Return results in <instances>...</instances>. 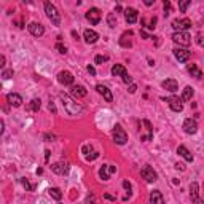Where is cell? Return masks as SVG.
Here are the masks:
<instances>
[{
  "label": "cell",
  "mask_w": 204,
  "mask_h": 204,
  "mask_svg": "<svg viewBox=\"0 0 204 204\" xmlns=\"http://www.w3.org/2000/svg\"><path fill=\"white\" fill-rule=\"evenodd\" d=\"M164 100L167 102V105L171 107L172 112H182V110H183V102H182L180 97H177V96H169V97H166Z\"/></svg>",
  "instance_id": "52a82bcc"
},
{
  "label": "cell",
  "mask_w": 204,
  "mask_h": 204,
  "mask_svg": "<svg viewBox=\"0 0 204 204\" xmlns=\"http://www.w3.org/2000/svg\"><path fill=\"white\" fill-rule=\"evenodd\" d=\"M128 70H126V67L123 65V64H115L113 67H112V75H115V77H118V75H123V74H126Z\"/></svg>",
  "instance_id": "d4e9b609"
},
{
  "label": "cell",
  "mask_w": 204,
  "mask_h": 204,
  "mask_svg": "<svg viewBox=\"0 0 204 204\" xmlns=\"http://www.w3.org/2000/svg\"><path fill=\"white\" fill-rule=\"evenodd\" d=\"M140 24H142V26H144L145 29H150V30H153V29L156 27V26H155V24H156V18H155V16H153L151 19L142 18V19H140Z\"/></svg>",
  "instance_id": "cb8c5ba5"
},
{
  "label": "cell",
  "mask_w": 204,
  "mask_h": 204,
  "mask_svg": "<svg viewBox=\"0 0 204 204\" xmlns=\"http://www.w3.org/2000/svg\"><path fill=\"white\" fill-rule=\"evenodd\" d=\"M161 86H163L166 91H169V93H176V91L179 89V83H177V80H174V78H166V80L161 83Z\"/></svg>",
  "instance_id": "e0dca14e"
},
{
  "label": "cell",
  "mask_w": 204,
  "mask_h": 204,
  "mask_svg": "<svg viewBox=\"0 0 204 204\" xmlns=\"http://www.w3.org/2000/svg\"><path fill=\"white\" fill-rule=\"evenodd\" d=\"M27 29H29V32L32 33L33 37H42L43 33H45V27L40 23H30L27 26Z\"/></svg>",
  "instance_id": "9a60e30c"
},
{
  "label": "cell",
  "mask_w": 204,
  "mask_h": 204,
  "mask_svg": "<svg viewBox=\"0 0 204 204\" xmlns=\"http://www.w3.org/2000/svg\"><path fill=\"white\" fill-rule=\"evenodd\" d=\"M49 110L53 112V113H56V107H54V104H53V102H49Z\"/></svg>",
  "instance_id": "db71d44e"
},
{
  "label": "cell",
  "mask_w": 204,
  "mask_h": 204,
  "mask_svg": "<svg viewBox=\"0 0 204 204\" xmlns=\"http://www.w3.org/2000/svg\"><path fill=\"white\" fill-rule=\"evenodd\" d=\"M174 56L179 62H186L190 58H191V51L188 49H182V48H176L174 49Z\"/></svg>",
  "instance_id": "4fadbf2b"
},
{
  "label": "cell",
  "mask_w": 204,
  "mask_h": 204,
  "mask_svg": "<svg viewBox=\"0 0 204 204\" xmlns=\"http://www.w3.org/2000/svg\"><path fill=\"white\" fill-rule=\"evenodd\" d=\"M150 204H164V198L160 190H153L150 193Z\"/></svg>",
  "instance_id": "44dd1931"
},
{
  "label": "cell",
  "mask_w": 204,
  "mask_h": 204,
  "mask_svg": "<svg viewBox=\"0 0 204 204\" xmlns=\"http://www.w3.org/2000/svg\"><path fill=\"white\" fill-rule=\"evenodd\" d=\"M176 167H177V169H182V171L185 169V167H183V164H180V163H177V164H176Z\"/></svg>",
  "instance_id": "9f6ffc18"
},
{
  "label": "cell",
  "mask_w": 204,
  "mask_h": 204,
  "mask_svg": "<svg viewBox=\"0 0 204 204\" xmlns=\"http://www.w3.org/2000/svg\"><path fill=\"white\" fill-rule=\"evenodd\" d=\"M148 65H151V67H153V65H155V61H151V59H148Z\"/></svg>",
  "instance_id": "680465c9"
},
{
  "label": "cell",
  "mask_w": 204,
  "mask_h": 204,
  "mask_svg": "<svg viewBox=\"0 0 204 204\" xmlns=\"http://www.w3.org/2000/svg\"><path fill=\"white\" fill-rule=\"evenodd\" d=\"M107 59H109L107 56H100V54H97V56L94 58V62H96V64H102V62H105Z\"/></svg>",
  "instance_id": "ab89813d"
},
{
  "label": "cell",
  "mask_w": 204,
  "mask_h": 204,
  "mask_svg": "<svg viewBox=\"0 0 204 204\" xmlns=\"http://www.w3.org/2000/svg\"><path fill=\"white\" fill-rule=\"evenodd\" d=\"M177 153H179V155L185 160V161H188V163H191L195 158H193V155H191V151L188 150V148H186L185 145H179V148H177Z\"/></svg>",
  "instance_id": "ffe728a7"
},
{
  "label": "cell",
  "mask_w": 204,
  "mask_h": 204,
  "mask_svg": "<svg viewBox=\"0 0 204 204\" xmlns=\"http://www.w3.org/2000/svg\"><path fill=\"white\" fill-rule=\"evenodd\" d=\"M0 89H2V84H0Z\"/></svg>",
  "instance_id": "91938a15"
},
{
  "label": "cell",
  "mask_w": 204,
  "mask_h": 204,
  "mask_svg": "<svg viewBox=\"0 0 204 204\" xmlns=\"http://www.w3.org/2000/svg\"><path fill=\"white\" fill-rule=\"evenodd\" d=\"M7 100L11 107H21L23 105V97L18 94V93H10L7 96Z\"/></svg>",
  "instance_id": "ac0fdd59"
},
{
  "label": "cell",
  "mask_w": 204,
  "mask_h": 204,
  "mask_svg": "<svg viewBox=\"0 0 204 204\" xmlns=\"http://www.w3.org/2000/svg\"><path fill=\"white\" fill-rule=\"evenodd\" d=\"M190 198L193 202H198L199 201V185L196 182H191L190 183Z\"/></svg>",
  "instance_id": "7402d4cb"
},
{
  "label": "cell",
  "mask_w": 204,
  "mask_h": 204,
  "mask_svg": "<svg viewBox=\"0 0 204 204\" xmlns=\"http://www.w3.org/2000/svg\"><path fill=\"white\" fill-rule=\"evenodd\" d=\"M99 177L104 180V182H107V180L110 179V172H109V166H107V164L102 166V167L99 169Z\"/></svg>",
  "instance_id": "f546056e"
},
{
  "label": "cell",
  "mask_w": 204,
  "mask_h": 204,
  "mask_svg": "<svg viewBox=\"0 0 204 204\" xmlns=\"http://www.w3.org/2000/svg\"><path fill=\"white\" fill-rule=\"evenodd\" d=\"M113 140L118 145H125L128 142V134H126V131L123 129L121 125H115V128H113Z\"/></svg>",
  "instance_id": "3957f363"
},
{
  "label": "cell",
  "mask_w": 204,
  "mask_h": 204,
  "mask_svg": "<svg viewBox=\"0 0 204 204\" xmlns=\"http://www.w3.org/2000/svg\"><path fill=\"white\" fill-rule=\"evenodd\" d=\"M74 80H75V77L69 70H61L58 74V81L61 84H64V86H70V84H74Z\"/></svg>",
  "instance_id": "ba28073f"
},
{
  "label": "cell",
  "mask_w": 204,
  "mask_h": 204,
  "mask_svg": "<svg viewBox=\"0 0 204 204\" xmlns=\"http://www.w3.org/2000/svg\"><path fill=\"white\" fill-rule=\"evenodd\" d=\"M56 49H58V53H61V54H65V53H67V46L62 45L61 42L56 43Z\"/></svg>",
  "instance_id": "e575fe53"
},
{
  "label": "cell",
  "mask_w": 204,
  "mask_h": 204,
  "mask_svg": "<svg viewBox=\"0 0 204 204\" xmlns=\"http://www.w3.org/2000/svg\"><path fill=\"white\" fill-rule=\"evenodd\" d=\"M86 204H96V196H94V193H89L88 196H86V201H84Z\"/></svg>",
  "instance_id": "f35d334b"
},
{
  "label": "cell",
  "mask_w": 204,
  "mask_h": 204,
  "mask_svg": "<svg viewBox=\"0 0 204 204\" xmlns=\"http://www.w3.org/2000/svg\"><path fill=\"white\" fill-rule=\"evenodd\" d=\"M49 155H51V151H49V150H45V161H46V163L49 161Z\"/></svg>",
  "instance_id": "f907efd6"
},
{
  "label": "cell",
  "mask_w": 204,
  "mask_h": 204,
  "mask_svg": "<svg viewBox=\"0 0 204 204\" xmlns=\"http://www.w3.org/2000/svg\"><path fill=\"white\" fill-rule=\"evenodd\" d=\"M48 195L53 198V199H56V201H61V198H62V191H61L59 188H56V186H53V188H48Z\"/></svg>",
  "instance_id": "83f0119b"
},
{
  "label": "cell",
  "mask_w": 204,
  "mask_h": 204,
  "mask_svg": "<svg viewBox=\"0 0 204 204\" xmlns=\"http://www.w3.org/2000/svg\"><path fill=\"white\" fill-rule=\"evenodd\" d=\"M140 35H142V37H144V38H145V40H148V38H151V37H150V35H148V33H147V32H145V30H140Z\"/></svg>",
  "instance_id": "681fc988"
},
{
  "label": "cell",
  "mask_w": 204,
  "mask_h": 204,
  "mask_svg": "<svg viewBox=\"0 0 204 204\" xmlns=\"http://www.w3.org/2000/svg\"><path fill=\"white\" fill-rule=\"evenodd\" d=\"M144 3H145L147 7H151L153 3H155V0H145V2H144Z\"/></svg>",
  "instance_id": "f5cc1de1"
},
{
  "label": "cell",
  "mask_w": 204,
  "mask_h": 204,
  "mask_svg": "<svg viewBox=\"0 0 204 204\" xmlns=\"http://www.w3.org/2000/svg\"><path fill=\"white\" fill-rule=\"evenodd\" d=\"M140 176H142V179H145V182H148V183H151V182H156L158 180V174H156V171L153 169L151 166H144L142 169H140Z\"/></svg>",
  "instance_id": "5b68a950"
},
{
  "label": "cell",
  "mask_w": 204,
  "mask_h": 204,
  "mask_svg": "<svg viewBox=\"0 0 204 204\" xmlns=\"http://www.w3.org/2000/svg\"><path fill=\"white\" fill-rule=\"evenodd\" d=\"M104 198H105V199H109V201H115V196H112V195H109V193H105V195H104Z\"/></svg>",
  "instance_id": "816d5d0a"
},
{
  "label": "cell",
  "mask_w": 204,
  "mask_h": 204,
  "mask_svg": "<svg viewBox=\"0 0 204 204\" xmlns=\"http://www.w3.org/2000/svg\"><path fill=\"white\" fill-rule=\"evenodd\" d=\"M5 56L3 54H0V69H3V67H5Z\"/></svg>",
  "instance_id": "7dc6e473"
},
{
  "label": "cell",
  "mask_w": 204,
  "mask_h": 204,
  "mask_svg": "<svg viewBox=\"0 0 204 204\" xmlns=\"http://www.w3.org/2000/svg\"><path fill=\"white\" fill-rule=\"evenodd\" d=\"M43 7H45V13H46V18L53 23L54 26H59L61 24V14H59V11H58V8L51 3V2H45L43 3Z\"/></svg>",
  "instance_id": "7a4b0ae2"
},
{
  "label": "cell",
  "mask_w": 204,
  "mask_h": 204,
  "mask_svg": "<svg viewBox=\"0 0 204 204\" xmlns=\"http://www.w3.org/2000/svg\"><path fill=\"white\" fill-rule=\"evenodd\" d=\"M72 37H74L75 40H78V33H77L75 30H72Z\"/></svg>",
  "instance_id": "11a10c76"
},
{
  "label": "cell",
  "mask_w": 204,
  "mask_h": 204,
  "mask_svg": "<svg viewBox=\"0 0 204 204\" xmlns=\"http://www.w3.org/2000/svg\"><path fill=\"white\" fill-rule=\"evenodd\" d=\"M142 123H144V126L147 128V131H148V134H153V126H151V123H150L148 120H144Z\"/></svg>",
  "instance_id": "60d3db41"
},
{
  "label": "cell",
  "mask_w": 204,
  "mask_h": 204,
  "mask_svg": "<svg viewBox=\"0 0 204 204\" xmlns=\"http://www.w3.org/2000/svg\"><path fill=\"white\" fill-rule=\"evenodd\" d=\"M128 35H132V30L125 32L123 35H121V38H120V45H121V46H125V48H131V46H132V42L128 38Z\"/></svg>",
  "instance_id": "484cf974"
},
{
  "label": "cell",
  "mask_w": 204,
  "mask_h": 204,
  "mask_svg": "<svg viewBox=\"0 0 204 204\" xmlns=\"http://www.w3.org/2000/svg\"><path fill=\"white\" fill-rule=\"evenodd\" d=\"M96 89H97V93L102 96V97H104L107 102H112L113 100V96H112V91L105 86V84H97V86H96Z\"/></svg>",
  "instance_id": "d6986e66"
},
{
  "label": "cell",
  "mask_w": 204,
  "mask_h": 204,
  "mask_svg": "<svg viewBox=\"0 0 204 204\" xmlns=\"http://www.w3.org/2000/svg\"><path fill=\"white\" fill-rule=\"evenodd\" d=\"M137 18H139V11L135 10V8L128 7V8L125 10V19H126V23L135 24V23H137Z\"/></svg>",
  "instance_id": "30bf717a"
},
{
  "label": "cell",
  "mask_w": 204,
  "mask_h": 204,
  "mask_svg": "<svg viewBox=\"0 0 204 204\" xmlns=\"http://www.w3.org/2000/svg\"><path fill=\"white\" fill-rule=\"evenodd\" d=\"M183 131L186 132V134H196V131H198V123H196V120L195 118H186V120L183 121Z\"/></svg>",
  "instance_id": "8fae6325"
},
{
  "label": "cell",
  "mask_w": 204,
  "mask_h": 204,
  "mask_svg": "<svg viewBox=\"0 0 204 204\" xmlns=\"http://www.w3.org/2000/svg\"><path fill=\"white\" fill-rule=\"evenodd\" d=\"M97 156H99V151H91V155H86L84 160H86V161H94Z\"/></svg>",
  "instance_id": "74e56055"
},
{
  "label": "cell",
  "mask_w": 204,
  "mask_h": 204,
  "mask_svg": "<svg viewBox=\"0 0 204 204\" xmlns=\"http://www.w3.org/2000/svg\"><path fill=\"white\" fill-rule=\"evenodd\" d=\"M190 5H191L190 0H183V2H179V8H180V11H182V13H185V11H186V8H188Z\"/></svg>",
  "instance_id": "d6a6232c"
},
{
  "label": "cell",
  "mask_w": 204,
  "mask_h": 204,
  "mask_svg": "<svg viewBox=\"0 0 204 204\" xmlns=\"http://www.w3.org/2000/svg\"><path fill=\"white\" fill-rule=\"evenodd\" d=\"M163 8H164V16H167L169 13H171V2H169V0H164V2H163Z\"/></svg>",
  "instance_id": "d590c367"
},
{
  "label": "cell",
  "mask_w": 204,
  "mask_h": 204,
  "mask_svg": "<svg viewBox=\"0 0 204 204\" xmlns=\"http://www.w3.org/2000/svg\"><path fill=\"white\" fill-rule=\"evenodd\" d=\"M13 75H14L13 69H7V70H3V74H2V77H3L5 80H10V78H11Z\"/></svg>",
  "instance_id": "8d00e7d4"
},
{
  "label": "cell",
  "mask_w": 204,
  "mask_h": 204,
  "mask_svg": "<svg viewBox=\"0 0 204 204\" xmlns=\"http://www.w3.org/2000/svg\"><path fill=\"white\" fill-rule=\"evenodd\" d=\"M56 137H54V134H49V132H46L45 134V140H48V142H53Z\"/></svg>",
  "instance_id": "7bdbcfd3"
},
{
  "label": "cell",
  "mask_w": 204,
  "mask_h": 204,
  "mask_svg": "<svg viewBox=\"0 0 204 204\" xmlns=\"http://www.w3.org/2000/svg\"><path fill=\"white\" fill-rule=\"evenodd\" d=\"M172 29L176 32H186L188 29H191V19H188V18L174 19L172 21Z\"/></svg>",
  "instance_id": "8992f818"
},
{
  "label": "cell",
  "mask_w": 204,
  "mask_h": 204,
  "mask_svg": "<svg viewBox=\"0 0 204 204\" xmlns=\"http://www.w3.org/2000/svg\"><path fill=\"white\" fill-rule=\"evenodd\" d=\"M193 94H195V91H193L191 86H185V88H183V93H182V97H180L182 102H183V100H191Z\"/></svg>",
  "instance_id": "4316f807"
},
{
  "label": "cell",
  "mask_w": 204,
  "mask_h": 204,
  "mask_svg": "<svg viewBox=\"0 0 204 204\" xmlns=\"http://www.w3.org/2000/svg\"><path fill=\"white\" fill-rule=\"evenodd\" d=\"M121 10H123L121 5H116V7H115V11H121Z\"/></svg>",
  "instance_id": "6f0895ef"
},
{
  "label": "cell",
  "mask_w": 204,
  "mask_h": 204,
  "mask_svg": "<svg viewBox=\"0 0 204 204\" xmlns=\"http://www.w3.org/2000/svg\"><path fill=\"white\" fill-rule=\"evenodd\" d=\"M83 38L88 45H93V43H96L99 40V33L96 30H93V29H86L83 32Z\"/></svg>",
  "instance_id": "5bb4252c"
},
{
  "label": "cell",
  "mask_w": 204,
  "mask_h": 204,
  "mask_svg": "<svg viewBox=\"0 0 204 204\" xmlns=\"http://www.w3.org/2000/svg\"><path fill=\"white\" fill-rule=\"evenodd\" d=\"M21 183H23V186H24V188H26L27 191H33V188H35V186L30 185V183H29V180H27V179H24V177L21 179Z\"/></svg>",
  "instance_id": "836d02e7"
},
{
  "label": "cell",
  "mask_w": 204,
  "mask_h": 204,
  "mask_svg": "<svg viewBox=\"0 0 204 204\" xmlns=\"http://www.w3.org/2000/svg\"><path fill=\"white\" fill-rule=\"evenodd\" d=\"M172 42L179 46H188L191 43V35L188 32H174L172 33Z\"/></svg>",
  "instance_id": "277c9868"
},
{
  "label": "cell",
  "mask_w": 204,
  "mask_h": 204,
  "mask_svg": "<svg viewBox=\"0 0 204 204\" xmlns=\"http://www.w3.org/2000/svg\"><path fill=\"white\" fill-rule=\"evenodd\" d=\"M69 164L67 163H54V164H51V171H53L54 174H59V176H64L69 172Z\"/></svg>",
  "instance_id": "2e32d148"
},
{
  "label": "cell",
  "mask_w": 204,
  "mask_h": 204,
  "mask_svg": "<svg viewBox=\"0 0 204 204\" xmlns=\"http://www.w3.org/2000/svg\"><path fill=\"white\" fill-rule=\"evenodd\" d=\"M40 105H42V100H40V99H32L30 104H29V107H27V110H30V112H38V110H40Z\"/></svg>",
  "instance_id": "f1b7e54d"
},
{
  "label": "cell",
  "mask_w": 204,
  "mask_h": 204,
  "mask_svg": "<svg viewBox=\"0 0 204 204\" xmlns=\"http://www.w3.org/2000/svg\"><path fill=\"white\" fill-rule=\"evenodd\" d=\"M84 18H86V19H88L93 26L99 24V21H100V10H99V8H96V7L89 8V10L86 11V14H84Z\"/></svg>",
  "instance_id": "9c48e42d"
},
{
  "label": "cell",
  "mask_w": 204,
  "mask_h": 204,
  "mask_svg": "<svg viewBox=\"0 0 204 204\" xmlns=\"http://www.w3.org/2000/svg\"><path fill=\"white\" fill-rule=\"evenodd\" d=\"M196 43H198L199 46L204 45V40H202V35H201V33H198V37H196Z\"/></svg>",
  "instance_id": "bcb514c9"
},
{
  "label": "cell",
  "mask_w": 204,
  "mask_h": 204,
  "mask_svg": "<svg viewBox=\"0 0 204 204\" xmlns=\"http://www.w3.org/2000/svg\"><path fill=\"white\" fill-rule=\"evenodd\" d=\"M59 97L62 100V105H64L65 112L69 113V115H78V113L83 112V105H80L78 102H75L72 97H69L67 94H61Z\"/></svg>",
  "instance_id": "6da1fadb"
},
{
  "label": "cell",
  "mask_w": 204,
  "mask_h": 204,
  "mask_svg": "<svg viewBox=\"0 0 204 204\" xmlns=\"http://www.w3.org/2000/svg\"><path fill=\"white\" fill-rule=\"evenodd\" d=\"M128 91H129L131 94H134L135 91H137V86H135V84H134V83H131V84H129V88H128Z\"/></svg>",
  "instance_id": "ee69618b"
},
{
  "label": "cell",
  "mask_w": 204,
  "mask_h": 204,
  "mask_svg": "<svg viewBox=\"0 0 204 204\" xmlns=\"http://www.w3.org/2000/svg\"><path fill=\"white\" fill-rule=\"evenodd\" d=\"M123 188H125V190L128 191V196H125V198H123V201H126V199H128V198L131 196V191H132V186H131V183H129V182H128L126 179L123 180Z\"/></svg>",
  "instance_id": "1f68e13d"
},
{
  "label": "cell",
  "mask_w": 204,
  "mask_h": 204,
  "mask_svg": "<svg viewBox=\"0 0 204 204\" xmlns=\"http://www.w3.org/2000/svg\"><path fill=\"white\" fill-rule=\"evenodd\" d=\"M70 94H72V99L75 100V99L84 97V96L88 94V91H86V88H84V86H81V84H74V86L70 88Z\"/></svg>",
  "instance_id": "7c38bea8"
},
{
  "label": "cell",
  "mask_w": 204,
  "mask_h": 204,
  "mask_svg": "<svg viewBox=\"0 0 204 204\" xmlns=\"http://www.w3.org/2000/svg\"><path fill=\"white\" fill-rule=\"evenodd\" d=\"M121 80H123V81H125V83H129V84H131V83H132V78H131V75H129V74H128V72H126V74H123V75H121Z\"/></svg>",
  "instance_id": "b9f144b4"
},
{
  "label": "cell",
  "mask_w": 204,
  "mask_h": 204,
  "mask_svg": "<svg viewBox=\"0 0 204 204\" xmlns=\"http://www.w3.org/2000/svg\"><path fill=\"white\" fill-rule=\"evenodd\" d=\"M107 24H109V27H115L116 26V16L113 13L107 14Z\"/></svg>",
  "instance_id": "4dcf8cb0"
},
{
  "label": "cell",
  "mask_w": 204,
  "mask_h": 204,
  "mask_svg": "<svg viewBox=\"0 0 204 204\" xmlns=\"http://www.w3.org/2000/svg\"><path fill=\"white\" fill-rule=\"evenodd\" d=\"M186 70L191 74V77H195V78H198V80L202 78V72L198 69V65H196V64H188V65H186Z\"/></svg>",
  "instance_id": "603a6c76"
},
{
  "label": "cell",
  "mask_w": 204,
  "mask_h": 204,
  "mask_svg": "<svg viewBox=\"0 0 204 204\" xmlns=\"http://www.w3.org/2000/svg\"><path fill=\"white\" fill-rule=\"evenodd\" d=\"M3 131H5V123H3V120L0 118V135L3 134Z\"/></svg>",
  "instance_id": "c3c4849f"
},
{
  "label": "cell",
  "mask_w": 204,
  "mask_h": 204,
  "mask_svg": "<svg viewBox=\"0 0 204 204\" xmlns=\"http://www.w3.org/2000/svg\"><path fill=\"white\" fill-rule=\"evenodd\" d=\"M86 70H88V74H89V75H93V77L96 75V69H94L93 65H88V67H86Z\"/></svg>",
  "instance_id": "f6af8a7d"
}]
</instances>
